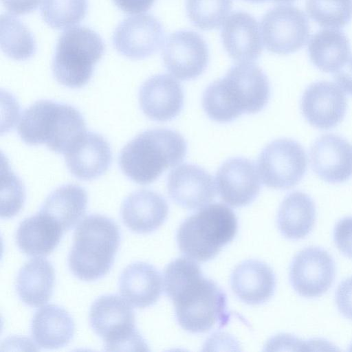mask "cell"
Masks as SVG:
<instances>
[{"instance_id": "cell-1", "label": "cell", "mask_w": 352, "mask_h": 352, "mask_svg": "<svg viewBox=\"0 0 352 352\" xmlns=\"http://www.w3.org/2000/svg\"><path fill=\"white\" fill-rule=\"evenodd\" d=\"M188 257L171 261L164 272L166 294L173 301L175 317L186 331L200 333L228 319L226 296L199 265Z\"/></svg>"}, {"instance_id": "cell-2", "label": "cell", "mask_w": 352, "mask_h": 352, "mask_svg": "<svg viewBox=\"0 0 352 352\" xmlns=\"http://www.w3.org/2000/svg\"><path fill=\"white\" fill-rule=\"evenodd\" d=\"M270 97L268 78L257 65L240 63L204 91L202 106L212 120L231 122L243 113L261 111Z\"/></svg>"}, {"instance_id": "cell-3", "label": "cell", "mask_w": 352, "mask_h": 352, "mask_svg": "<svg viewBox=\"0 0 352 352\" xmlns=\"http://www.w3.org/2000/svg\"><path fill=\"white\" fill-rule=\"evenodd\" d=\"M187 153L184 137L174 130L144 131L129 142L118 158L122 173L135 183L155 182L166 169L180 164Z\"/></svg>"}, {"instance_id": "cell-4", "label": "cell", "mask_w": 352, "mask_h": 352, "mask_svg": "<svg viewBox=\"0 0 352 352\" xmlns=\"http://www.w3.org/2000/svg\"><path fill=\"white\" fill-rule=\"evenodd\" d=\"M81 113L73 106L50 100L32 104L22 113L17 133L29 145L45 144L65 154L87 132Z\"/></svg>"}, {"instance_id": "cell-5", "label": "cell", "mask_w": 352, "mask_h": 352, "mask_svg": "<svg viewBox=\"0 0 352 352\" xmlns=\"http://www.w3.org/2000/svg\"><path fill=\"white\" fill-rule=\"evenodd\" d=\"M120 242V230L112 219L96 214L85 217L74 232L70 270L85 281L102 278L113 264Z\"/></svg>"}, {"instance_id": "cell-6", "label": "cell", "mask_w": 352, "mask_h": 352, "mask_svg": "<svg viewBox=\"0 0 352 352\" xmlns=\"http://www.w3.org/2000/svg\"><path fill=\"white\" fill-rule=\"evenodd\" d=\"M237 230V218L232 210L225 204L214 203L182 222L177 232V242L185 256L206 262L232 241Z\"/></svg>"}, {"instance_id": "cell-7", "label": "cell", "mask_w": 352, "mask_h": 352, "mask_svg": "<svg viewBox=\"0 0 352 352\" xmlns=\"http://www.w3.org/2000/svg\"><path fill=\"white\" fill-rule=\"evenodd\" d=\"M104 45L100 36L84 26L69 29L60 36L52 61L56 80L69 88H80L92 77Z\"/></svg>"}, {"instance_id": "cell-8", "label": "cell", "mask_w": 352, "mask_h": 352, "mask_svg": "<svg viewBox=\"0 0 352 352\" xmlns=\"http://www.w3.org/2000/svg\"><path fill=\"white\" fill-rule=\"evenodd\" d=\"M131 304L118 295H104L91 305L89 322L103 339L106 351H148L144 340L135 329Z\"/></svg>"}, {"instance_id": "cell-9", "label": "cell", "mask_w": 352, "mask_h": 352, "mask_svg": "<svg viewBox=\"0 0 352 352\" xmlns=\"http://www.w3.org/2000/svg\"><path fill=\"white\" fill-rule=\"evenodd\" d=\"M307 166L306 153L296 141L281 138L265 146L258 159V171L265 186L288 189L304 177Z\"/></svg>"}, {"instance_id": "cell-10", "label": "cell", "mask_w": 352, "mask_h": 352, "mask_svg": "<svg viewBox=\"0 0 352 352\" xmlns=\"http://www.w3.org/2000/svg\"><path fill=\"white\" fill-rule=\"evenodd\" d=\"M261 33L267 50L288 54L300 49L309 34V21L302 11L291 5L269 10L261 21Z\"/></svg>"}, {"instance_id": "cell-11", "label": "cell", "mask_w": 352, "mask_h": 352, "mask_svg": "<svg viewBox=\"0 0 352 352\" xmlns=\"http://www.w3.org/2000/svg\"><path fill=\"white\" fill-rule=\"evenodd\" d=\"M336 276L333 258L325 250L310 246L298 252L289 267L294 289L305 298L320 296L331 287Z\"/></svg>"}, {"instance_id": "cell-12", "label": "cell", "mask_w": 352, "mask_h": 352, "mask_svg": "<svg viewBox=\"0 0 352 352\" xmlns=\"http://www.w3.org/2000/svg\"><path fill=\"white\" fill-rule=\"evenodd\" d=\"M166 69L181 80L196 78L206 69L209 54L204 38L197 32L180 30L171 34L163 49Z\"/></svg>"}, {"instance_id": "cell-13", "label": "cell", "mask_w": 352, "mask_h": 352, "mask_svg": "<svg viewBox=\"0 0 352 352\" xmlns=\"http://www.w3.org/2000/svg\"><path fill=\"white\" fill-rule=\"evenodd\" d=\"M165 33L160 22L151 14L124 19L116 28L113 45L121 55L143 59L155 54L164 43Z\"/></svg>"}, {"instance_id": "cell-14", "label": "cell", "mask_w": 352, "mask_h": 352, "mask_svg": "<svg viewBox=\"0 0 352 352\" xmlns=\"http://www.w3.org/2000/svg\"><path fill=\"white\" fill-rule=\"evenodd\" d=\"M254 162L237 157L227 160L218 169L215 182L218 193L228 205L243 207L258 196L261 182Z\"/></svg>"}, {"instance_id": "cell-15", "label": "cell", "mask_w": 352, "mask_h": 352, "mask_svg": "<svg viewBox=\"0 0 352 352\" xmlns=\"http://www.w3.org/2000/svg\"><path fill=\"white\" fill-rule=\"evenodd\" d=\"M300 107L306 120L314 127L328 130L344 118L347 102L342 90L335 83L318 81L305 90Z\"/></svg>"}, {"instance_id": "cell-16", "label": "cell", "mask_w": 352, "mask_h": 352, "mask_svg": "<svg viewBox=\"0 0 352 352\" xmlns=\"http://www.w3.org/2000/svg\"><path fill=\"white\" fill-rule=\"evenodd\" d=\"M212 175L203 168L184 164L173 169L167 178V191L177 205L190 210L202 208L216 195Z\"/></svg>"}, {"instance_id": "cell-17", "label": "cell", "mask_w": 352, "mask_h": 352, "mask_svg": "<svg viewBox=\"0 0 352 352\" xmlns=\"http://www.w3.org/2000/svg\"><path fill=\"white\" fill-rule=\"evenodd\" d=\"M309 156L313 170L328 183H342L352 176V146L339 135L331 133L317 138Z\"/></svg>"}, {"instance_id": "cell-18", "label": "cell", "mask_w": 352, "mask_h": 352, "mask_svg": "<svg viewBox=\"0 0 352 352\" xmlns=\"http://www.w3.org/2000/svg\"><path fill=\"white\" fill-rule=\"evenodd\" d=\"M184 91L180 83L168 74H157L147 79L139 91V103L151 120H170L177 116L184 105Z\"/></svg>"}, {"instance_id": "cell-19", "label": "cell", "mask_w": 352, "mask_h": 352, "mask_svg": "<svg viewBox=\"0 0 352 352\" xmlns=\"http://www.w3.org/2000/svg\"><path fill=\"white\" fill-rule=\"evenodd\" d=\"M69 172L81 180H92L102 175L112 162L107 140L95 132H86L64 154Z\"/></svg>"}, {"instance_id": "cell-20", "label": "cell", "mask_w": 352, "mask_h": 352, "mask_svg": "<svg viewBox=\"0 0 352 352\" xmlns=\"http://www.w3.org/2000/svg\"><path fill=\"white\" fill-rule=\"evenodd\" d=\"M221 38L229 56L239 63H251L261 54L263 44L256 20L243 11L232 12L225 21Z\"/></svg>"}, {"instance_id": "cell-21", "label": "cell", "mask_w": 352, "mask_h": 352, "mask_svg": "<svg viewBox=\"0 0 352 352\" xmlns=\"http://www.w3.org/2000/svg\"><path fill=\"white\" fill-rule=\"evenodd\" d=\"M168 206L165 199L156 192L142 189L131 193L121 207L123 223L137 233H149L165 221Z\"/></svg>"}, {"instance_id": "cell-22", "label": "cell", "mask_w": 352, "mask_h": 352, "mask_svg": "<svg viewBox=\"0 0 352 352\" xmlns=\"http://www.w3.org/2000/svg\"><path fill=\"white\" fill-rule=\"evenodd\" d=\"M230 284L234 294L243 302L259 305L273 296L276 276L265 263L250 259L239 264L233 270Z\"/></svg>"}, {"instance_id": "cell-23", "label": "cell", "mask_w": 352, "mask_h": 352, "mask_svg": "<svg viewBox=\"0 0 352 352\" xmlns=\"http://www.w3.org/2000/svg\"><path fill=\"white\" fill-rule=\"evenodd\" d=\"M119 289L131 305L144 308L155 303L162 292L160 272L152 265L136 262L128 265L119 278Z\"/></svg>"}, {"instance_id": "cell-24", "label": "cell", "mask_w": 352, "mask_h": 352, "mask_svg": "<svg viewBox=\"0 0 352 352\" xmlns=\"http://www.w3.org/2000/svg\"><path fill=\"white\" fill-rule=\"evenodd\" d=\"M74 320L63 308L48 305L37 310L31 322L32 337L39 346L54 349L63 347L72 339Z\"/></svg>"}, {"instance_id": "cell-25", "label": "cell", "mask_w": 352, "mask_h": 352, "mask_svg": "<svg viewBox=\"0 0 352 352\" xmlns=\"http://www.w3.org/2000/svg\"><path fill=\"white\" fill-rule=\"evenodd\" d=\"M63 232L55 220L39 211L21 222L16 231V243L27 255L47 256L59 244Z\"/></svg>"}, {"instance_id": "cell-26", "label": "cell", "mask_w": 352, "mask_h": 352, "mask_svg": "<svg viewBox=\"0 0 352 352\" xmlns=\"http://www.w3.org/2000/svg\"><path fill=\"white\" fill-rule=\"evenodd\" d=\"M55 280L54 270L45 258H34L19 272L16 289L20 299L27 305L39 307L51 298Z\"/></svg>"}, {"instance_id": "cell-27", "label": "cell", "mask_w": 352, "mask_h": 352, "mask_svg": "<svg viewBox=\"0 0 352 352\" xmlns=\"http://www.w3.org/2000/svg\"><path fill=\"white\" fill-rule=\"evenodd\" d=\"M315 222V204L307 194L295 191L285 197L277 214V226L283 236L302 239L311 232Z\"/></svg>"}, {"instance_id": "cell-28", "label": "cell", "mask_w": 352, "mask_h": 352, "mask_svg": "<svg viewBox=\"0 0 352 352\" xmlns=\"http://www.w3.org/2000/svg\"><path fill=\"white\" fill-rule=\"evenodd\" d=\"M87 205L86 190L78 185L67 184L52 192L39 211L52 217L67 231L80 221L85 213Z\"/></svg>"}, {"instance_id": "cell-29", "label": "cell", "mask_w": 352, "mask_h": 352, "mask_svg": "<svg viewBox=\"0 0 352 352\" xmlns=\"http://www.w3.org/2000/svg\"><path fill=\"white\" fill-rule=\"evenodd\" d=\"M308 52L313 64L327 73L336 72L351 56L347 37L334 29L322 30L314 34L308 43Z\"/></svg>"}, {"instance_id": "cell-30", "label": "cell", "mask_w": 352, "mask_h": 352, "mask_svg": "<svg viewBox=\"0 0 352 352\" xmlns=\"http://www.w3.org/2000/svg\"><path fill=\"white\" fill-rule=\"evenodd\" d=\"M1 48L10 58L25 60L36 52L35 39L29 29L17 18L1 16Z\"/></svg>"}, {"instance_id": "cell-31", "label": "cell", "mask_w": 352, "mask_h": 352, "mask_svg": "<svg viewBox=\"0 0 352 352\" xmlns=\"http://www.w3.org/2000/svg\"><path fill=\"white\" fill-rule=\"evenodd\" d=\"M87 10V0H43L41 13L44 21L54 29L78 23Z\"/></svg>"}, {"instance_id": "cell-32", "label": "cell", "mask_w": 352, "mask_h": 352, "mask_svg": "<svg viewBox=\"0 0 352 352\" xmlns=\"http://www.w3.org/2000/svg\"><path fill=\"white\" fill-rule=\"evenodd\" d=\"M306 10L320 26L340 28L352 19V0H306Z\"/></svg>"}, {"instance_id": "cell-33", "label": "cell", "mask_w": 352, "mask_h": 352, "mask_svg": "<svg viewBox=\"0 0 352 352\" xmlns=\"http://www.w3.org/2000/svg\"><path fill=\"white\" fill-rule=\"evenodd\" d=\"M232 0H186L189 19L203 30L217 29L232 8Z\"/></svg>"}, {"instance_id": "cell-34", "label": "cell", "mask_w": 352, "mask_h": 352, "mask_svg": "<svg viewBox=\"0 0 352 352\" xmlns=\"http://www.w3.org/2000/svg\"><path fill=\"white\" fill-rule=\"evenodd\" d=\"M12 173H7L6 185H2L1 217L6 219L15 216L21 210L25 200L23 184Z\"/></svg>"}, {"instance_id": "cell-35", "label": "cell", "mask_w": 352, "mask_h": 352, "mask_svg": "<svg viewBox=\"0 0 352 352\" xmlns=\"http://www.w3.org/2000/svg\"><path fill=\"white\" fill-rule=\"evenodd\" d=\"M333 239L339 251L352 258V217L338 221L333 230Z\"/></svg>"}, {"instance_id": "cell-36", "label": "cell", "mask_w": 352, "mask_h": 352, "mask_svg": "<svg viewBox=\"0 0 352 352\" xmlns=\"http://www.w3.org/2000/svg\"><path fill=\"white\" fill-rule=\"evenodd\" d=\"M336 302L340 312L352 320V276L339 284L336 292Z\"/></svg>"}, {"instance_id": "cell-37", "label": "cell", "mask_w": 352, "mask_h": 352, "mask_svg": "<svg viewBox=\"0 0 352 352\" xmlns=\"http://www.w3.org/2000/svg\"><path fill=\"white\" fill-rule=\"evenodd\" d=\"M333 78L342 91L352 96V56L334 72Z\"/></svg>"}, {"instance_id": "cell-38", "label": "cell", "mask_w": 352, "mask_h": 352, "mask_svg": "<svg viewBox=\"0 0 352 352\" xmlns=\"http://www.w3.org/2000/svg\"><path fill=\"white\" fill-rule=\"evenodd\" d=\"M41 0H1L6 9L14 14H25L35 10Z\"/></svg>"}, {"instance_id": "cell-39", "label": "cell", "mask_w": 352, "mask_h": 352, "mask_svg": "<svg viewBox=\"0 0 352 352\" xmlns=\"http://www.w3.org/2000/svg\"><path fill=\"white\" fill-rule=\"evenodd\" d=\"M115 5L127 14H137L149 10L155 0H113Z\"/></svg>"}, {"instance_id": "cell-40", "label": "cell", "mask_w": 352, "mask_h": 352, "mask_svg": "<svg viewBox=\"0 0 352 352\" xmlns=\"http://www.w3.org/2000/svg\"><path fill=\"white\" fill-rule=\"evenodd\" d=\"M263 1H268V0H263ZM270 1H276V2L287 3V2L293 1L294 0H270Z\"/></svg>"}, {"instance_id": "cell-41", "label": "cell", "mask_w": 352, "mask_h": 352, "mask_svg": "<svg viewBox=\"0 0 352 352\" xmlns=\"http://www.w3.org/2000/svg\"><path fill=\"white\" fill-rule=\"evenodd\" d=\"M350 351H352V344H351V346Z\"/></svg>"}]
</instances>
